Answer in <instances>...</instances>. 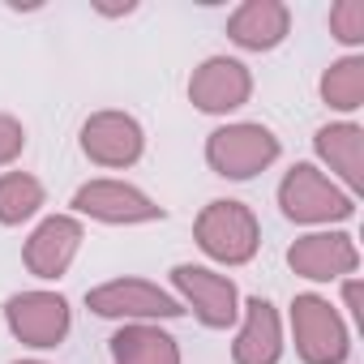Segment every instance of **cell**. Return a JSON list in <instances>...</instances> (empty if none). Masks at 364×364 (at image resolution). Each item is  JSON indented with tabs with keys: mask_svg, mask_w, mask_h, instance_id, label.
I'll list each match as a JSON object with an SVG mask.
<instances>
[{
	"mask_svg": "<svg viewBox=\"0 0 364 364\" xmlns=\"http://www.w3.org/2000/svg\"><path fill=\"white\" fill-rule=\"evenodd\" d=\"M193 240L206 257L223 262V266H245L257 257V245H262V228L253 219V210L245 202H232V198H219L210 202L198 223H193Z\"/></svg>",
	"mask_w": 364,
	"mask_h": 364,
	"instance_id": "cell-1",
	"label": "cell"
},
{
	"mask_svg": "<svg viewBox=\"0 0 364 364\" xmlns=\"http://www.w3.org/2000/svg\"><path fill=\"white\" fill-rule=\"evenodd\" d=\"M279 150H283L279 137L266 124H253V120L223 124L206 137V163L223 180H253L257 171H266L279 159Z\"/></svg>",
	"mask_w": 364,
	"mask_h": 364,
	"instance_id": "cell-2",
	"label": "cell"
},
{
	"mask_svg": "<svg viewBox=\"0 0 364 364\" xmlns=\"http://www.w3.org/2000/svg\"><path fill=\"white\" fill-rule=\"evenodd\" d=\"M279 206L291 223H343V219L355 215V198L334 189V180L321 176L313 163H296L283 176Z\"/></svg>",
	"mask_w": 364,
	"mask_h": 364,
	"instance_id": "cell-3",
	"label": "cell"
},
{
	"mask_svg": "<svg viewBox=\"0 0 364 364\" xmlns=\"http://www.w3.org/2000/svg\"><path fill=\"white\" fill-rule=\"evenodd\" d=\"M291 334H296V351L304 364H343L351 351L347 321L338 317L330 300L313 291L291 300Z\"/></svg>",
	"mask_w": 364,
	"mask_h": 364,
	"instance_id": "cell-4",
	"label": "cell"
},
{
	"mask_svg": "<svg viewBox=\"0 0 364 364\" xmlns=\"http://www.w3.org/2000/svg\"><path fill=\"white\" fill-rule=\"evenodd\" d=\"M86 309L99 317H124V321H171L185 313L176 296L159 291L146 279H112L95 291H86Z\"/></svg>",
	"mask_w": 364,
	"mask_h": 364,
	"instance_id": "cell-5",
	"label": "cell"
},
{
	"mask_svg": "<svg viewBox=\"0 0 364 364\" xmlns=\"http://www.w3.org/2000/svg\"><path fill=\"white\" fill-rule=\"evenodd\" d=\"M171 283L180 291V304H189L206 330H228L240 317V291L228 274H215L206 266H176Z\"/></svg>",
	"mask_w": 364,
	"mask_h": 364,
	"instance_id": "cell-6",
	"label": "cell"
},
{
	"mask_svg": "<svg viewBox=\"0 0 364 364\" xmlns=\"http://www.w3.org/2000/svg\"><path fill=\"white\" fill-rule=\"evenodd\" d=\"M5 321L14 330V338H22L26 347H56L65 343L69 334V300L56 296V291H22V296H9L5 304Z\"/></svg>",
	"mask_w": 364,
	"mask_h": 364,
	"instance_id": "cell-7",
	"label": "cell"
},
{
	"mask_svg": "<svg viewBox=\"0 0 364 364\" xmlns=\"http://www.w3.org/2000/svg\"><path fill=\"white\" fill-rule=\"evenodd\" d=\"M73 210L90 215L99 223H120V228H129V223H154V219L167 215L159 202H150L141 189L124 185V180H90V185H82L73 193Z\"/></svg>",
	"mask_w": 364,
	"mask_h": 364,
	"instance_id": "cell-8",
	"label": "cell"
},
{
	"mask_svg": "<svg viewBox=\"0 0 364 364\" xmlns=\"http://www.w3.org/2000/svg\"><path fill=\"white\" fill-rule=\"evenodd\" d=\"M249 95H253V73L232 56H210L189 77V99L206 116H228V112L245 107Z\"/></svg>",
	"mask_w": 364,
	"mask_h": 364,
	"instance_id": "cell-9",
	"label": "cell"
},
{
	"mask_svg": "<svg viewBox=\"0 0 364 364\" xmlns=\"http://www.w3.org/2000/svg\"><path fill=\"white\" fill-rule=\"evenodd\" d=\"M82 150L99 167H133L146 150V133L124 112H95L82 124Z\"/></svg>",
	"mask_w": 364,
	"mask_h": 364,
	"instance_id": "cell-10",
	"label": "cell"
},
{
	"mask_svg": "<svg viewBox=\"0 0 364 364\" xmlns=\"http://www.w3.org/2000/svg\"><path fill=\"white\" fill-rule=\"evenodd\" d=\"M287 266L300 279L330 283V279H347L360 266V253H355V240L347 232H313L287 249Z\"/></svg>",
	"mask_w": 364,
	"mask_h": 364,
	"instance_id": "cell-11",
	"label": "cell"
},
{
	"mask_svg": "<svg viewBox=\"0 0 364 364\" xmlns=\"http://www.w3.org/2000/svg\"><path fill=\"white\" fill-rule=\"evenodd\" d=\"M82 240H86V232H82V223H77L73 215H52V219H43V223L31 232V240H26V253H22V257H26V270H31L35 279H60V274L73 266Z\"/></svg>",
	"mask_w": 364,
	"mask_h": 364,
	"instance_id": "cell-12",
	"label": "cell"
},
{
	"mask_svg": "<svg viewBox=\"0 0 364 364\" xmlns=\"http://www.w3.org/2000/svg\"><path fill=\"white\" fill-rule=\"evenodd\" d=\"M291 14L283 0H245V5L228 18V39L245 52H270L287 39Z\"/></svg>",
	"mask_w": 364,
	"mask_h": 364,
	"instance_id": "cell-13",
	"label": "cell"
},
{
	"mask_svg": "<svg viewBox=\"0 0 364 364\" xmlns=\"http://www.w3.org/2000/svg\"><path fill=\"white\" fill-rule=\"evenodd\" d=\"M283 355V326L270 300L249 296L245 300V326L232 343V360L236 364H279Z\"/></svg>",
	"mask_w": 364,
	"mask_h": 364,
	"instance_id": "cell-14",
	"label": "cell"
},
{
	"mask_svg": "<svg viewBox=\"0 0 364 364\" xmlns=\"http://www.w3.org/2000/svg\"><path fill=\"white\" fill-rule=\"evenodd\" d=\"M313 146H317V154L330 163V171L343 176V185H347L351 193L364 189V129H360V124H351V120L326 124V129H317Z\"/></svg>",
	"mask_w": 364,
	"mask_h": 364,
	"instance_id": "cell-15",
	"label": "cell"
},
{
	"mask_svg": "<svg viewBox=\"0 0 364 364\" xmlns=\"http://www.w3.org/2000/svg\"><path fill=\"white\" fill-rule=\"evenodd\" d=\"M112 360L116 364H180V347L167 330L150 321H129L112 334Z\"/></svg>",
	"mask_w": 364,
	"mask_h": 364,
	"instance_id": "cell-16",
	"label": "cell"
},
{
	"mask_svg": "<svg viewBox=\"0 0 364 364\" xmlns=\"http://www.w3.org/2000/svg\"><path fill=\"white\" fill-rule=\"evenodd\" d=\"M321 99L334 112H355L364 103V60L360 56H343L321 73Z\"/></svg>",
	"mask_w": 364,
	"mask_h": 364,
	"instance_id": "cell-17",
	"label": "cell"
},
{
	"mask_svg": "<svg viewBox=\"0 0 364 364\" xmlns=\"http://www.w3.org/2000/svg\"><path fill=\"white\" fill-rule=\"evenodd\" d=\"M43 206V185L26 171H5L0 176V223L18 228Z\"/></svg>",
	"mask_w": 364,
	"mask_h": 364,
	"instance_id": "cell-18",
	"label": "cell"
},
{
	"mask_svg": "<svg viewBox=\"0 0 364 364\" xmlns=\"http://www.w3.org/2000/svg\"><path fill=\"white\" fill-rule=\"evenodd\" d=\"M330 35L347 48L364 43V5L360 0H338V5L330 9Z\"/></svg>",
	"mask_w": 364,
	"mask_h": 364,
	"instance_id": "cell-19",
	"label": "cell"
},
{
	"mask_svg": "<svg viewBox=\"0 0 364 364\" xmlns=\"http://www.w3.org/2000/svg\"><path fill=\"white\" fill-rule=\"evenodd\" d=\"M22 150H26V129H22V120H14V116L0 112V167L14 163Z\"/></svg>",
	"mask_w": 364,
	"mask_h": 364,
	"instance_id": "cell-20",
	"label": "cell"
},
{
	"mask_svg": "<svg viewBox=\"0 0 364 364\" xmlns=\"http://www.w3.org/2000/svg\"><path fill=\"white\" fill-rule=\"evenodd\" d=\"M343 300H347L351 317H355V321H364V309H360V283H355V279H347V287H343Z\"/></svg>",
	"mask_w": 364,
	"mask_h": 364,
	"instance_id": "cell-21",
	"label": "cell"
},
{
	"mask_svg": "<svg viewBox=\"0 0 364 364\" xmlns=\"http://www.w3.org/2000/svg\"><path fill=\"white\" fill-rule=\"evenodd\" d=\"M18 364H43V360H18Z\"/></svg>",
	"mask_w": 364,
	"mask_h": 364,
	"instance_id": "cell-22",
	"label": "cell"
}]
</instances>
